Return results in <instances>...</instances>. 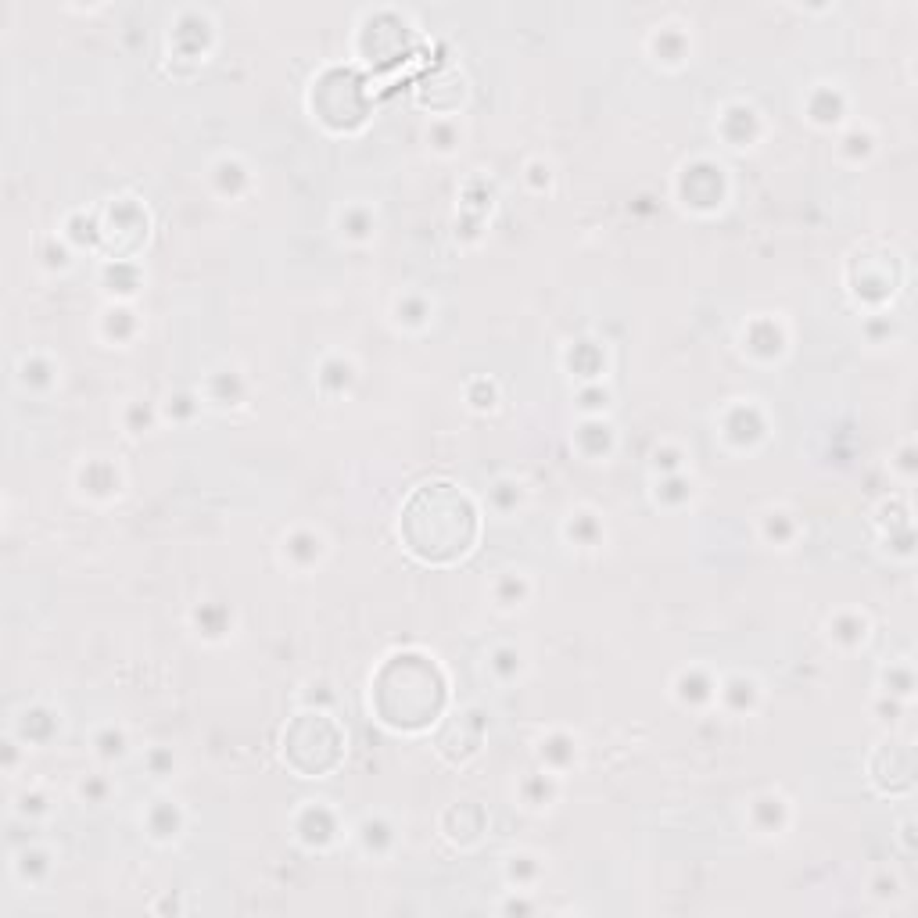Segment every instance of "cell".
I'll use <instances>...</instances> for the list:
<instances>
[{
  "instance_id": "cell-1",
  "label": "cell",
  "mask_w": 918,
  "mask_h": 918,
  "mask_svg": "<svg viewBox=\"0 0 918 918\" xmlns=\"http://www.w3.org/2000/svg\"><path fill=\"white\" fill-rule=\"evenodd\" d=\"M370 226H373V223H370V216H366L362 208H351V212H348V219L341 216V234H348V237H362Z\"/></svg>"
},
{
  "instance_id": "cell-2",
  "label": "cell",
  "mask_w": 918,
  "mask_h": 918,
  "mask_svg": "<svg viewBox=\"0 0 918 918\" xmlns=\"http://www.w3.org/2000/svg\"><path fill=\"white\" fill-rule=\"evenodd\" d=\"M97 746H101V757H122V732H115V736H101L97 739Z\"/></svg>"
}]
</instances>
